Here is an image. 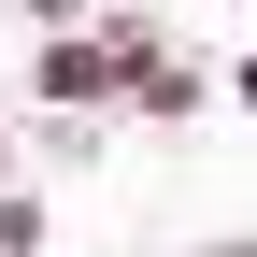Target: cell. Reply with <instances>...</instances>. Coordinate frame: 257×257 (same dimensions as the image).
<instances>
[{
    "mask_svg": "<svg viewBox=\"0 0 257 257\" xmlns=\"http://www.w3.org/2000/svg\"><path fill=\"white\" fill-rule=\"evenodd\" d=\"M128 114H143V128H186V114H214V72L157 43V57H143V86H128Z\"/></svg>",
    "mask_w": 257,
    "mask_h": 257,
    "instance_id": "cell-2",
    "label": "cell"
},
{
    "mask_svg": "<svg viewBox=\"0 0 257 257\" xmlns=\"http://www.w3.org/2000/svg\"><path fill=\"white\" fill-rule=\"evenodd\" d=\"M143 57H157V15H128V0H100L86 29H43L29 43V100H57V114H128V86H143Z\"/></svg>",
    "mask_w": 257,
    "mask_h": 257,
    "instance_id": "cell-1",
    "label": "cell"
},
{
    "mask_svg": "<svg viewBox=\"0 0 257 257\" xmlns=\"http://www.w3.org/2000/svg\"><path fill=\"white\" fill-rule=\"evenodd\" d=\"M0 257H43V200L29 186H0Z\"/></svg>",
    "mask_w": 257,
    "mask_h": 257,
    "instance_id": "cell-3",
    "label": "cell"
},
{
    "mask_svg": "<svg viewBox=\"0 0 257 257\" xmlns=\"http://www.w3.org/2000/svg\"><path fill=\"white\" fill-rule=\"evenodd\" d=\"M15 15H29V29H86L100 0H15Z\"/></svg>",
    "mask_w": 257,
    "mask_h": 257,
    "instance_id": "cell-4",
    "label": "cell"
},
{
    "mask_svg": "<svg viewBox=\"0 0 257 257\" xmlns=\"http://www.w3.org/2000/svg\"><path fill=\"white\" fill-rule=\"evenodd\" d=\"M214 100H243V128H257V57H243V72H229V86H214Z\"/></svg>",
    "mask_w": 257,
    "mask_h": 257,
    "instance_id": "cell-5",
    "label": "cell"
},
{
    "mask_svg": "<svg viewBox=\"0 0 257 257\" xmlns=\"http://www.w3.org/2000/svg\"><path fill=\"white\" fill-rule=\"evenodd\" d=\"M200 257H257V229H229V243H200Z\"/></svg>",
    "mask_w": 257,
    "mask_h": 257,
    "instance_id": "cell-6",
    "label": "cell"
},
{
    "mask_svg": "<svg viewBox=\"0 0 257 257\" xmlns=\"http://www.w3.org/2000/svg\"><path fill=\"white\" fill-rule=\"evenodd\" d=\"M0 186H15V128H0Z\"/></svg>",
    "mask_w": 257,
    "mask_h": 257,
    "instance_id": "cell-7",
    "label": "cell"
}]
</instances>
